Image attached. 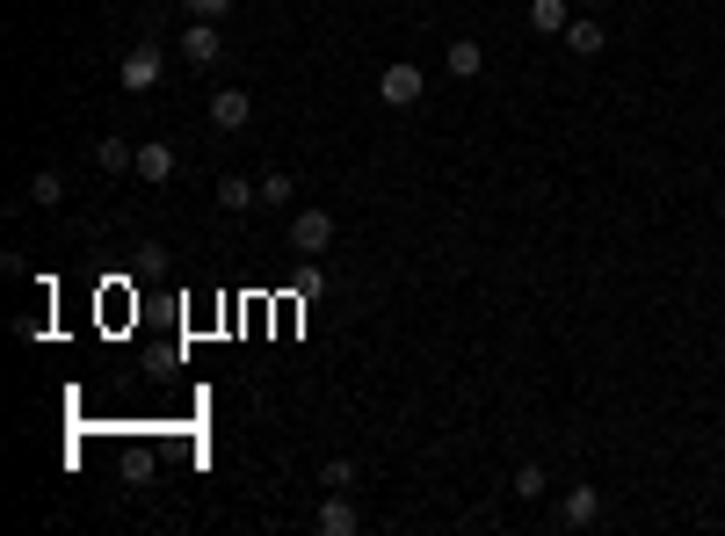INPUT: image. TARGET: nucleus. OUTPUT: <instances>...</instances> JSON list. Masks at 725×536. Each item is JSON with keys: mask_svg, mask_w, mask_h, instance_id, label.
I'll list each match as a JSON object with an SVG mask.
<instances>
[{"mask_svg": "<svg viewBox=\"0 0 725 536\" xmlns=\"http://www.w3.org/2000/svg\"><path fill=\"white\" fill-rule=\"evenodd\" d=\"M30 204L58 210V204H66V174H58V167H36V174H30Z\"/></svg>", "mask_w": 725, "mask_h": 536, "instance_id": "13", "label": "nucleus"}, {"mask_svg": "<svg viewBox=\"0 0 725 536\" xmlns=\"http://www.w3.org/2000/svg\"><path fill=\"white\" fill-rule=\"evenodd\" d=\"M573 8H581V15H595V8H603V0H573Z\"/></svg>", "mask_w": 725, "mask_h": 536, "instance_id": "19", "label": "nucleus"}, {"mask_svg": "<svg viewBox=\"0 0 725 536\" xmlns=\"http://www.w3.org/2000/svg\"><path fill=\"white\" fill-rule=\"evenodd\" d=\"M603 44H609L603 22H587V15H573V22H566V52H573V58H603Z\"/></svg>", "mask_w": 725, "mask_h": 536, "instance_id": "9", "label": "nucleus"}, {"mask_svg": "<svg viewBox=\"0 0 725 536\" xmlns=\"http://www.w3.org/2000/svg\"><path fill=\"white\" fill-rule=\"evenodd\" d=\"M312 522H320L327 536H356V529H362V515H356V501H348V493H327Z\"/></svg>", "mask_w": 725, "mask_h": 536, "instance_id": "7", "label": "nucleus"}, {"mask_svg": "<svg viewBox=\"0 0 725 536\" xmlns=\"http://www.w3.org/2000/svg\"><path fill=\"white\" fill-rule=\"evenodd\" d=\"M291 196H297V182H291V174H261V204H291Z\"/></svg>", "mask_w": 725, "mask_h": 536, "instance_id": "17", "label": "nucleus"}, {"mask_svg": "<svg viewBox=\"0 0 725 536\" xmlns=\"http://www.w3.org/2000/svg\"><path fill=\"white\" fill-rule=\"evenodd\" d=\"M421 95H429V73H421L414 58H392V66L378 73V102L385 109H414Z\"/></svg>", "mask_w": 725, "mask_h": 536, "instance_id": "1", "label": "nucleus"}, {"mask_svg": "<svg viewBox=\"0 0 725 536\" xmlns=\"http://www.w3.org/2000/svg\"><path fill=\"white\" fill-rule=\"evenodd\" d=\"M218 52H225V30L218 22H190V30H182V58H190V66H218Z\"/></svg>", "mask_w": 725, "mask_h": 536, "instance_id": "6", "label": "nucleus"}, {"mask_svg": "<svg viewBox=\"0 0 725 536\" xmlns=\"http://www.w3.org/2000/svg\"><path fill=\"white\" fill-rule=\"evenodd\" d=\"M443 66H450V80H479V73H486V52L472 44V36H457V44L443 52Z\"/></svg>", "mask_w": 725, "mask_h": 536, "instance_id": "10", "label": "nucleus"}, {"mask_svg": "<svg viewBox=\"0 0 725 536\" xmlns=\"http://www.w3.org/2000/svg\"><path fill=\"white\" fill-rule=\"evenodd\" d=\"M261 204V182H247V174H218V210H247Z\"/></svg>", "mask_w": 725, "mask_h": 536, "instance_id": "11", "label": "nucleus"}, {"mask_svg": "<svg viewBox=\"0 0 725 536\" xmlns=\"http://www.w3.org/2000/svg\"><path fill=\"white\" fill-rule=\"evenodd\" d=\"M255 123V95L247 87H218L210 95V131H247Z\"/></svg>", "mask_w": 725, "mask_h": 536, "instance_id": "4", "label": "nucleus"}, {"mask_svg": "<svg viewBox=\"0 0 725 536\" xmlns=\"http://www.w3.org/2000/svg\"><path fill=\"white\" fill-rule=\"evenodd\" d=\"M95 167H102V174H131V167H139V145H123V139H95Z\"/></svg>", "mask_w": 725, "mask_h": 536, "instance_id": "12", "label": "nucleus"}, {"mask_svg": "<svg viewBox=\"0 0 725 536\" xmlns=\"http://www.w3.org/2000/svg\"><path fill=\"white\" fill-rule=\"evenodd\" d=\"M131 174H139V182H153V189H160V182H174V145L145 139V145H139V167H131Z\"/></svg>", "mask_w": 725, "mask_h": 536, "instance_id": "8", "label": "nucleus"}, {"mask_svg": "<svg viewBox=\"0 0 725 536\" xmlns=\"http://www.w3.org/2000/svg\"><path fill=\"white\" fill-rule=\"evenodd\" d=\"M117 87H123V95H153V87H160V44H131L123 66H117Z\"/></svg>", "mask_w": 725, "mask_h": 536, "instance_id": "3", "label": "nucleus"}, {"mask_svg": "<svg viewBox=\"0 0 725 536\" xmlns=\"http://www.w3.org/2000/svg\"><path fill=\"white\" fill-rule=\"evenodd\" d=\"M182 8H190V22H225L232 15V0H182Z\"/></svg>", "mask_w": 725, "mask_h": 536, "instance_id": "18", "label": "nucleus"}, {"mask_svg": "<svg viewBox=\"0 0 725 536\" xmlns=\"http://www.w3.org/2000/svg\"><path fill=\"white\" fill-rule=\"evenodd\" d=\"M327 247H334V210H297V218H291V254L320 261Z\"/></svg>", "mask_w": 725, "mask_h": 536, "instance_id": "2", "label": "nucleus"}, {"mask_svg": "<svg viewBox=\"0 0 725 536\" xmlns=\"http://www.w3.org/2000/svg\"><path fill=\"white\" fill-rule=\"evenodd\" d=\"M566 22H573L566 0H530V30L537 36H566Z\"/></svg>", "mask_w": 725, "mask_h": 536, "instance_id": "14", "label": "nucleus"}, {"mask_svg": "<svg viewBox=\"0 0 725 536\" xmlns=\"http://www.w3.org/2000/svg\"><path fill=\"white\" fill-rule=\"evenodd\" d=\"M320 485H327V493H348V485H356V457H327Z\"/></svg>", "mask_w": 725, "mask_h": 536, "instance_id": "16", "label": "nucleus"}, {"mask_svg": "<svg viewBox=\"0 0 725 536\" xmlns=\"http://www.w3.org/2000/svg\"><path fill=\"white\" fill-rule=\"evenodd\" d=\"M508 493H516V501H544V493H552V479H544V464H516Z\"/></svg>", "mask_w": 725, "mask_h": 536, "instance_id": "15", "label": "nucleus"}, {"mask_svg": "<svg viewBox=\"0 0 725 536\" xmlns=\"http://www.w3.org/2000/svg\"><path fill=\"white\" fill-rule=\"evenodd\" d=\"M603 522V493L595 485H566V501H559V529H595Z\"/></svg>", "mask_w": 725, "mask_h": 536, "instance_id": "5", "label": "nucleus"}]
</instances>
